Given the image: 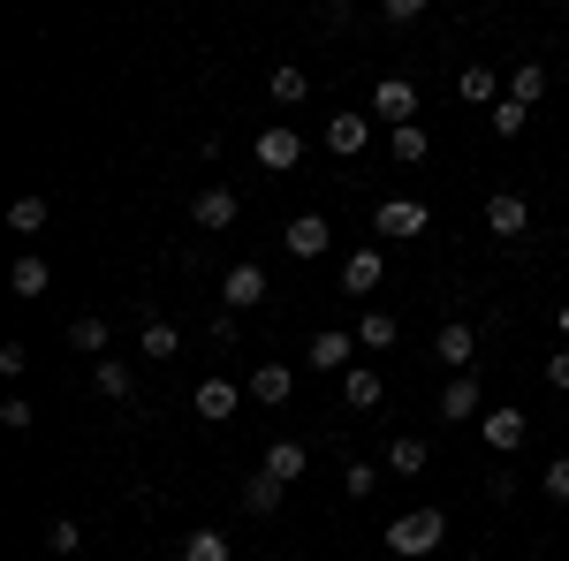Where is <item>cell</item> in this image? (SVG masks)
<instances>
[{
	"mask_svg": "<svg viewBox=\"0 0 569 561\" xmlns=\"http://www.w3.org/2000/svg\"><path fill=\"white\" fill-rule=\"evenodd\" d=\"M440 539H448V517L440 509H410V517L388 523V554H402V561H426Z\"/></svg>",
	"mask_w": 569,
	"mask_h": 561,
	"instance_id": "cell-1",
	"label": "cell"
},
{
	"mask_svg": "<svg viewBox=\"0 0 569 561\" xmlns=\"http://www.w3.org/2000/svg\"><path fill=\"white\" fill-rule=\"evenodd\" d=\"M372 228H380L388 243H410V236H426V228H433V206H426V198H388V206L372 213Z\"/></svg>",
	"mask_w": 569,
	"mask_h": 561,
	"instance_id": "cell-2",
	"label": "cell"
},
{
	"mask_svg": "<svg viewBox=\"0 0 569 561\" xmlns=\"http://www.w3.org/2000/svg\"><path fill=\"white\" fill-rule=\"evenodd\" d=\"M372 114H380L388 130H410V122H418V84H410V77H380V84H372Z\"/></svg>",
	"mask_w": 569,
	"mask_h": 561,
	"instance_id": "cell-3",
	"label": "cell"
},
{
	"mask_svg": "<svg viewBox=\"0 0 569 561\" xmlns=\"http://www.w3.org/2000/svg\"><path fill=\"white\" fill-rule=\"evenodd\" d=\"M440 418H448V425H463V418H486V388H479V372H456V380L440 388Z\"/></svg>",
	"mask_w": 569,
	"mask_h": 561,
	"instance_id": "cell-4",
	"label": "cell"
},
{
	"mask_svg": "<svg viewBox=\"0 0 569 561\" xmlns=\"http://www.w3.org/2000/svg\"><path fill=\"white\" fill-rule=\"evenodd\" d=\"M479 432H486V448H493V455H517V448H525V432H531V418L501 402V410H486V418H479Z\"/></svg>",
	"mask_w": 569,
	"mask_h": 561,
	"instance_id": "cell-5",
	"label": "cell"
},
{
	"mask_svg": "<svg viewBox=\"0 0 569 561\" xmlns=\"http://www.w3.org/2000/svg\"><path fill=\"white\" fill-rule=\"evenodd\" d=\"M486 228L493 236H531V198L525 190H493L486 198Z\"/></svg>",
	"mask_w": 569,
	"mask_h": 561,
	"instance_id": "cell-6",
	"label": "cell"
},
{
	"mask_svg": "<svg viewBox=\"0 0 569 561\" xmlns=\"http://www.w3.org/2000/svg\"><path fill=\"white\" fill-rule=\"evenodd\" d=\"M236 402H243V388H236V380H198V394H190V410H198V418H206V425H228V418H236Z\"/></svg>",
	"mask_w": 569,
	"mask_h": 561,
	"instance_id": "cell-7",
	"label": "cell"
},
{
	"mask_svg": "<svg viewBox=\"0 0 569 561\" xmlns=\"http://www.w3.org/2000/svg\"><path fill=\"white\" fill-rule=\"evenodd\" d=\"M305 160V137L289 130V122H273V130H259V168H273V174H289Z\"/></svg>",
	"mask_w": 569,
	"mask_h": 561,
	"instance_id": "cell-8",
	"label": "cell"
},
{
	"mask_svg": "<svg viewBox=\"0 0 569 561\" xmlns=\"http://www.w3.org/2000/svg\"><path fill=\"white\" fill-rule=\"evenodd\" d=\"M236 213H243V198H236L228 182H213V190L190 198V220H198V228H236Z\"/></svg>",
	"mask_w": 569,
	"mask_h": 561,
	"instance_id": "cell-9",
	"label": "cell"
},
{
	"mask_svg": "<svg viewBox=\"0 0 569 561\" xmlns=\"http://www.w3.org/2000/svg\"><path fill=\"white\" fill-rule=\"evenodd\" d=\"M220 303H228V311H251V303H266V266H228Z\"/></svg>",
	"mask_w": 569,
	"mask_h": 561,
	"instance_id": "cell-10",
	"label": "cell"
},
{
	"mask_svg": "<svg viewBox=\"0 0 569 561\" xmlns=\"http://www.w3.org/2000/svg\"><path fill=\"white\" fill-rule=\"evenodd\" d=\"M380 281H388V259L380 251H350L342 259V297H372Z\"/></svg>",
	"mask_w": 569,
	"mask_h": 561,
	"instance_id": "cell-11",
	"label": "cell"
},
{
	"mask_svg": "<svg viewBox=\"0 0 569 561\" xmlns=\"http://www.w3.org/2000/svg\"><path fill=\"white\" fill-rule=\"evenodd\" d=\"M281 243H289V259H319V251L335 243V228H327L319 213H297V220H289V236H281Z\"/></svg>",
	"mask_w": 569,
	"mask_h": 561,
	"instance_id": "cell-12",
	"label": "cell"
},
{
	"mask_svg": "<svg viewBox=\"0 0 569 561\" xmlns=\"http://www.w3.org/2000/svg\"><path fill=\"white\" fill-rule=\"evenodd\" d=\"M471 349H479L471 319H448V327L433 334V357H440V364H456V372H471Z\"/></svg>",
	"mask_w": 569,
	"mask_h": 561,
	"instance_id": "cell-13",
	"label": "cell"
},
{
	"mask_svg": "<svg viewBox=\"0 0 569 561\" xmlns=\"http://www.w3.org/2000/svg\"><path fill=\"white\" fill-rule=\"evenodd\" d=\"M456 99H463V107H486V114H493V107H501L509 91H501V77H493V69H479V61H471V69L456 77Z\"/></svg>",
	"mask_w": 569,
	"mask_h": 561,
	"instance_id": "cell-14",
	"label": "cell"
},
{
	"mask_svg": "<svg viewBox=\"0 0 569 561\" xmlns=\"http://www.w3.org/2000/svg\"><path fill=\"white\" fill-rule=\"evenodd\" d=\"M365 144H372V122H365V114H335V122H327V152H335V160H357Z\"/></svg>",
	"mask_w": 569,
	"mask_h": 561,
	"instance_id": "cell-15",
	"label": "cell"
},
{
	"mask_svg": "<svg viewBox=\"0 0 569 561\" xmlns=\"http://www.w3.org/2000/svg\"><path fill=\"white\" fill-rule=\"evenodd\" d=\"M380 394H388V380H380L372 364H350V372H342V402H350V410H380Z\"/></svg>",
	"mask_w": 569,
	"mask_h": 561,
	"instance_id": "cell-16",
	"label": "cell"
},
{
	"mask_svg": "<svg viewBox=\"0 0 569 561\" xmlns=\"http://www.w3.org/2000/svg\"><path fill=\"white\" fill-rule=\"evenodd\" d=\"M259 471H273V478H281V485H297V478L311 471L305 440H273V448H266V463H259Z\"/></svg>",
	"mask_w": 569,
	"mask_h": 561,
	"instance_id": "cell-17",
	"label": "cell"
},
{
	"mask_svg": "<svg viewBox=\"0 0 569 561\" xmlns=\"http://www.w3.org/2000/svg\"><path fill=\"white\" fill-rule=\"evenodd\" d=\"M281 501H289V485H281L273 471L243 478V509H251V517H281Z\"/></svg>",
	"mask_w": 569,
	"mask_h": 561,
	"instance_id": "cell-18",
	"label": "cell"
},
{
	"mask_svg": "<svg viewBox=\"0 0 569 561\" xmlns=\"http://www.w3.org/2000/svg\"><path fill=\"white\" fill-rule=\"evenodd\" d=\"M289 388H297V372H289V364H259V372L243 380L251 402H289Z\"/></svg>",
	"mask_w": 569,
	"mask_h": 561,
	"instance_id": "cell-19",
	"label": "cell"
},
{
	"mask_svg": "<svg viewBox=\"0 0 569 561\" xmlns=\"http://www.w3.org/2000/svg\"><path fill=\"white\" fill-rule=\"evenodd\" d=\"M91 388L107 394V402H130V394H137V372H130V364H114V357H99V364H91Z\"/></svg>",
	"mask_w": 569,
	"mask_h": 561,
	"instance_id": "cell-20",
	"label": "cell"
},
{
	"mask_svg": "<svg viewBox=\"0 0 569 561\" xmlns=\"http://www.w3.org/2000/svg\"><path fill=\"white\" fill-rule=\"evenodd\" d=\"M46 281H53V266H46L39 251H23V259L8 266V289H16V297H46Z\"/></svg>",
	"mask_w": 569,
	"mask_h": 561,
	"instance_id": "cell-21",
	"label": "cell"
},
{
	"mask_svg": "<svg viewBox=\"0 0 569 561\" xmlns=\"http://www.w3.org/2000/svg\"><path fill=\"white\" fill-rule=\"evenodd\" d=\"M311 364H319V372H350V334H342V327L311 334Z\"/></svg>",
	"mask_w": 569,
	"mask_h": 561,
	"instance_id": "cell-22",
	"label": "cell"
},
{
	"mask_svg": "<svg viewBox=\"0 0 569 561\" xmlns=\"http://www.w3.org/2000/svg\"><path fill=\"white\" fill-rule=\"evenodd\" d=\"M266 91H273L281 107H305V99H311V77H305V69H297V61H281V69L266 77Z\"/></svg>",
	"mask_w": 569,
	"mask_h": 561,
	"instance_id": "cell-23",
	"label": "cell"
},
{
	"mask_svg": "<svg viewBox=\"0 0 569 561\" xmlns=\"http://www.w3.org/2000/svg\"><path fill=\"white\" fill-rule=\"evenodd\" d=\"M426 463H433V448H426V440H410V432H402V440H388V471L418 478V471H426Z\"/></svg>",
	"mask_w": 569,
	"mask_h": 561,
	"instance_id": "cell-24",
	"label": "cell"
},
{
	"mask_svg": "<svg viewBox=\"0 0 569 561\" xmlns=\"http://www.w3.org/2000/svg\"><path fill=\"white\" fill-rule=\"evenodd\" d=\"M137 349H144L152 364H168V357H176V349H182V334H176V327H168V319H144V334H137Z\"/></svg>",
	"mask_w": 569,
	"mask_h": 561,
	"instance_id": "cell-25",
	"label": "cell"
},
{
	"mask_svg": "<svg viewBox=\"0 0 569 561\" xmlns=\"http://www.w3.org/2000/svg\"><path fill=\"white\" fill-rule=\"evenodd\" d=\"M395 334H402L395 311H365V319H357V349H395Z\"/></svg>",
	"mask_w": 569,
	"mask_h": 561,
	"instance_id": "cell-26",
	"label": "cell"
},
{
	"mask_svg": "<svg viewBox=\"0 0 569 561\" xmlns=\"http://www.w3.org/2000/svg\"><path fill=\"white\" fill-rule=\"evenodd\" d=\"M69 349H84V357H107V319H99V311L69 319Z\"/></svg>",
	"mask_w": 569,
	"mask_h": 561,
	"instance_id": "cell-27",
	"label": "cell"
},
{
	"mask_svg": "<svg viewBox=\"0 0 569 561\" xmlns=\"http://www.w3.org/2000/svg\"><path fill=\"white\" fill-rule=\"evenodd\" d=\"M388 144H395V160H402V168H418V160L433 152V137H426V122H410V130H388Z\"/></svg>",
	"mask_w": 569,
	"mask_h": 561,
	"instance_id": "cell-28",
	"label": "cell"
},
{
	"mask_svg": "<svg viewBox=\"0 0 569 561\" xmlns=\"http://www.w3.org/2000/svg\"><path fill=\"white\" fill-rule=\"evenodd\" d=\"M182 561H228V539H220L213 523H198V531L182 539Z\"/></svg>",
	"mask_w": 569,
	"mask_h": 561,
	"instance_id": "cell-29",
	"label": "cell"
},
{
	"mask_svg": "<svg viewBox=\"0 0 569 561\" xmlns=\"http://www.w3.org/2000/svg\"><path fill=\"white\" fill-rule=\"evenodd\" d=\"M539 91H547V69H539V61H517V69H509V99L539 107Z\"/></svg>",
	"mask_w": 569,
	"mask_h": 561,
	"instance_id": "cell-30",
	"label": "cell"
},
{
	"mask_svg": "<svg viewBox=\"0 0 569 561\" xmlns=\"http://www.w3.org/2000/svg\"><path fill=\"white\" fill-rule=\"evenodd\" d=\"M525 122H531V107H525V99H501V107L486 114V130H493V137H525Z\"/></svg>",
	"mask_w": 569,
	"mask_h": 561,
	"instance_id": "cell-31",
	"label": "cell"
},
{
	"mask_svg": "<svg viewBox=\"0 0 569 561\" xmlns=\"http://www.w3.org/2000/svg\"><path fill=\"white\" fill-rule=\"evenodd\" d=\"M8 228H16V236H39L46 228V198H16V206H8Z\"/></svg>",
	"mask_w": 569,
	"mask_h": 561,
	"instance_id": "cell-32",
	"label": "cell"
},
{
	"mask_svg": "<svg viewBox=\"0 0 569 561\" xmlns=\"http://www.w3.org/2000/svg\"><path fill=\"white\" fill-rule=\"evenodd\" d=\"M84 547V523L77 517H53V531H46V554H77Z\"/></svg>",
	"mask_w": 569,
	"mask_h": 561,
	"instance_id": "cell-33",
	"label": "cell"
},
{
	"mask_svg": "<svg viewBox=\"0 0 569 561\" xmlns=\"http://www.w3.org/2000/svg\"><path fill=\"white\" fill-rule=\"evenodd\" d=\"M539 493H547V501H569V455H555V463H547V478H539Z\"/></svg>",
	"mask_w": 569,
	"mask_h": 561,
	"instance_id": "cell-34",
	"label": "cell"
},
{
	"mask_svg": "<svg viewBox=\"0 0 569 561\" xmlns=\"http://www.w3.org/2000/svg\"><path fill=\"white\" fill-rule=\"evenodd\" d=\"M0 425H8V432H31V402H23V394H8V402H0Z\"/></svg>",
	"mask_w": 569,
	"mask_h": 561,
	"instance_id": "cell-35",
	"label": "cell"
},
{
	"mask_svg": "<svg viewBox=\"0 0 569 561\" xmlns=\"http://www.w3.org/2000/svg\"><path fill=\"white\" fill-rule=\"evenodd\" d=\"M342 485H350V501H365V493L380 485V471H372V463H350V478H342Z\"/></svg>",
	"mask_w": 569,
	"mask_h": 561,
	"instance_id": "cell-36",
	"label": "cell"
},
{
	"mask_svg": "<svg viewBox=\"0 0 569 561\" xmlns=\"http://www.w3.org/2000/svg\"><path fill=\"white\" fill-rule=\"evenodd\" d=\"M380 16H388V23H418V16H426V0H388Z\"/></svg>",
	"mask_w": 569,
	"mask_h": 561,
	"instance_id": "cell-37",
	"label": "cell"
},
{
	"mask_svg": "<svg viewBox=\"0 0 569 561\" xmlns=\"http://www.w3.org/2000/svg\"><path fill=\"white\" fill-rule=\"evenodd\" d=\"M547 388L569 394V349H555V357H547Z\"/></svg>",
	"mask_w": 569,
	"mask_h": 561,
	"instance_id": "cell-38",
	"label": "cell"
},
{
	"mask_svg": "<svg viewBox=\"0 0 569 561\" xmlns=\"http://www.w3.org/2000/svg\"><path fill=\"white\" fill-rule=\"evenodd\" d=\"M555 327H562V342H569V303H562V311H555Z\"/></svg>",
	"mask_w": 569,
	"mask_h": 561,
	"instance_id": "cell-39",
	"label": "cell"
},
{
	"mask_svg": "<svg viewBox=\"0 0 569 561\" xmlns=\"http://www.w3.org/2000/svg\"><path fill=\"white\" fill-rule=\"evenodd\" d=\"M463 561H486V554H463Z\"/></svg>",
	"mask_w": 569,
	"mask_h": 561,
	"instance_id": "cell-40",
	"label": "cell"
}]
</instances>
